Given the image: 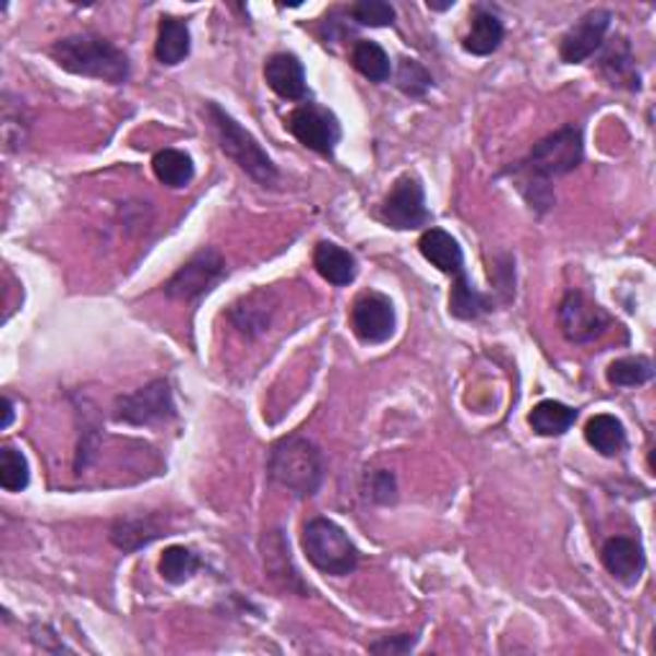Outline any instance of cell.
I'll use <instances>...</instances> for the list:
<instances>
[{
    "label": "cell",
    "mask_w": 656,
    "mask_h": 656,
    "mask_svg": "<svg viewBox=\"0 0 656 656\" xmlns=\"http://www.w3.org/2000/svg\"><path fill=\"white\" fill-rule=\"evenodd\" d=\"M49 55L70 75L93 77L110 85H123L131 77L127 51L98 34L64 36V39L51 44Z\"/></svg>",
    "instance_id": "cell-1"
},
{
    "label": "cell",
    "mask_w": 656,
    "mask_h": 656,
    "mask_svg": "<svg viewBox=\"0 0 656 656\" xmlns=\"http://www.w3.org/2000/svg\"><path fill=\"white\" fill-rule=\"evenodd\" d=\"M270 480L293 492L295 498H311L321 490L326 477V460L311 439L290 433L270 449L267 460Z\"/></svg>",
    "instance_id": "cell-2"
},
{
    "label": "cell",
    "mask_w": 656,
    "mask_h": 656,
    "mask_svg": "<svg viewBox=\"0 0 656 656\" xmlns=\"http://www.w3.org/2000/svg\"><path fill=\"white\" fill-rule=\"evenodd\" d=\"M582 159H585L582 131L577 127H564L534 144L528 157L518 162V167L511 172L521 177V188L539 186L544 193H551L549 180L574 172L582 165Z\"/></svg>",
    "instance_id": "cell-3"
},
{
    "label": "cell",
    "mask_w": 656,
    "mask_h": 656,
    "mask_svg": "<svg viewBox=\"0 0 656 656\" xmlns=\"http://www.w3.org/2000/svg\"><path fill=\"white\" fill-rule=\"evenodd\" d=\"M208 110V118L213 123V131H216L218 146L226 157H231L236 165H239L244 172L252 177L257 186L262 188H275L279 182V172L275 167V162L267 157V152L262 150L260 142L249 134V131L236 121L234 116H228L218 103H208L205 106Z\"/></svg>",
    "instance_id": "cell-4"
},
{
    "label": "cell",
    "mask_w": 656,
    "mask_h": 656,
    "mask_svg": "<svg viewBox=\"0 0 656 656\" xmlns=\"http://www.w3.org/2000/svg\"><path fill=\"white\" fill-rule=\"evenodd\" d=\"M303 551L315 570L329 577H346L359 566V549L349 534L329 518H311L303 526Z\"/></svg>",
    "instance_id": "cell-5"
},
{
    "label": "cell",
    "mask_w": 656,
    "mask_h": 656,
    "mask_svg": "<svg viewBox=\"0 0 656 656\" xmlns=\"http://www.w3.org/2000/svg\"><path fill=\"white\" fill-rule=\"evenodd\" d=\"M226 275V260L218 249L205 247L201 252L190 257L180 270L165 283V295L172 300H198L201 295L211 290L213 285L220 283Z\"/></svg>",
    "instance_id": "cell-6"
},
{
    "label": "cell",
    "mask_w": 656,
    "mask_h": 656,
    "mask_svg": "<svg viewBox=\"0 0 656 656\" xmlns=\"http://www.w3.org/2000/svg\"><path fill=\"white\" fill-rule=\"evenodd\" d=\"M175 401L172 390L167 380H154L150 385L139 387L136 393L121 395L116 401L114 418L118 424L129 426H152L175 418Z\"/></svg>",
    "instance_id": "cell-7"
},
{
    "label": "cell",
    "mask_w": 656,
    "mask_h": 656,
    "mask_svg": "<svg viewBox=\"0 0 656 656\" xmlns=\"http://www.w3.org/2000/svg\"><path fill=\"white\" fill-rule=\"evenodd\" d=\"M285 127L306 150L319 152L323 157H331L336 152V144L342 142L338 118L329 108L315 106V103H303V106L295 108L287 116Z\"/></svg>",
    "instance_id": "cell-8"
},
{
    "label": "cell",
    "mask_w": 656,
    "mask_h": 656,
    "mask_svg": "<svg viewBox=\"0 0 656 656\" xmlns=\"http://www.w3.org/2000/svg\"><path fill=\"white\" fill-rule=\"evenodd\" d=\"M380 218L395 231H413L431 224V211L426 205V193L416 175L397 177L393 190L382 203Z\"/></svg>",
    "instance_id": "cell-9"
},
{
    "label": "cell",
    "mask_w": 656,
    "mask_h": 656,
    "mask_svg": "<svg viewBox=\"0 0 656 656\" xmlns=\"http://www.w3.org/2000/svg\"><path fill=\"white\" fill-rule=\"evenodd\" d=\"M610 323H613V319L580 290L566 293L562 303H559V326H562V334L574 344L595 342V338L606 334Z\"/></svg>",
    "instance_id": "cell-10"
},
{
    "label": "cell",
    "mask_w": 656,
    "mask_h": 656,
    "mask_svg": "<svg viewBox=\"0 0 656 656\" xmlns=\"http://www.w3.org/2000/svg\"><path fill=\"white\" fill-rule=\"evenodd\" d=\"M351 331L362 344H385L395 334L393 300L382 293H365L351 306Z\"/></svg>",
    "instance_id": "cell-11"
},
{
    "label": "cell",
    "mask_w": 656,
    "mask_h": 656,
    "mask_svg": "<svg viewBox=\"0 0 656 656\" xmlns=\"http://www.w3.org/2000/svg\"><path fill=\"white\" fill-rule=\"evenodd\" d=\"M613 24V13L608 9L587 11L559 41V57L564 64H582L606 44V36Z\"/></svg>",
    "instance_id": "cell-12"
},
{
    "label": "cell",
    "mask_w": 656,
    "mask_h": 656,
    "mask_svg": "<svg viewBox=\"0 0 656 656\" xmlns=\"http://www.w3.org/2000/svg\"><path fill=\"white\" fill-rule=\"evenodd\" d=\"M600 559L603 566L610 572V577H616L629 587L636 585L646 566L644 547H641L639 539H631V536H613V539H608L600 549Z\"/></svg>",
    "instance_id": "cell-13"
},
{
    "label": "cell",
    "mask_w": 656,
    "mask_h": 656,
    "mask_svg": "<svg viewBox=\"0 0 656 656\" xmlns=\"http://www.w3.org/2000/svg\"><path fill=\"white\" fill-rule=\"evenodd\" d=\"M275 308V293L262 287V290H254L236 300V303L228 308V319H231L234 329H239L247 338H257L270 329Z\"/></svg>",
    "instance_id": "cell-14"
},
{
    "label": "cell",
    "mask_w": 656,
    "mask_h": 656,
    "mask_svg": "<svg viewBox=\"0 0 656 656\" xmlns=\"http://www.w3.org/2000/svg\"><path fill=\"white\" fill-rule=\"evenodd\" d=\"M264 80L285 100H306L308 83L306 68L290 51H277L264 62Z\"/></svg>",
    "instance_id": "cell-15"
},
{
    "label": "cell",
    "mask_w": 656,
    "mask_h": 656,
    "mask_svg": "<svg viewBox=\"0 0 656 656\" xmlns=\"http://www.w3.org/2000/svg\"><path fill=\"white\" fill-rule=\"evenodd\" d=\"M418 249L426 257V262H431L439 272H444L449 277H456L464 272V252L460 241L444 228H429L424 231Z\"/></svg>",
    "instance_id": "cell-16"
},
{
    "label": "cell",
    "mask_w": 656,
    "mask_h": 656,
    "mask_svg": "<svg viewBox=\"0 0 656 656\" xmlns=\"http://www.w3.org/2000/svg\"><path fill=\"white\" fill-rule=\"evenodd\" d=\"M313 267L319 270V275L326 283L336 287H346L357 279V260L351 252H346L344 247L334 244V241H319L313 249Z\"/></svg>",
    "instance_id": "cell-17"
},
{
    "label": "cell",
    "mask_w": 656,
    "mask_h": 656,
    "mask_svg": "<svg viewBox=\"0 0 656 656\" xmlns=\"http://www.w3.org/2000/svg\"><path fill=\"white\" fill-rule=\"evenodd\" d=\"M165 536V526L157 515H134V518H118L110 526V541L121 551H136L150 547Z\"/></svg>",
    "instance_id": "cell-18"
},
{
    "label": "cell",
    "mask_w": 656,
    "mask_h": 656,
    "mask_svg": "<svg viewBox=\"0 0 656 656\" xmlns=\"http://www.w3.org/2000/svg\"><path fill=\"white\" fill-rule=\"evenodd\" d=\"M505 39V26L492 11L477 9L475 16H472V26L469 34L464 36L462 47L464 51L475 57H490L492 51L500 49V44Z\"/></svg>",
    "instance_id": "cell-19"
},
{
    "label": "cell",
    "mask_w": 656,
    "mask_h": 656,
    "mask_svg": "<svg viewBox=\"0 0 656 656\" xmlns=\"http://www.w3.org/2000/svg\"><path fill=\"white\" fill-rule=\"evenodd\" d=\"M154 55L162 64L175 68V64L186 62L190 55V26L188 21L175 16H162L157 32V47Z\"/></svg>",
    "instance_id": "cell-20"
},
{
    "label": "cell",
    "mask_w": 656,
    "mask_h": 656,
    "mask_svg": "<svg viewBox=\"0 0 656 656\" xmlns=\"http://www.w3.org/2000/svg\"><path fill=\"white\" fill-rule=\"evenodd\" d=\"M577 421V408L559 401H541L528 413V426L539 437H564Z\"/></svg>",
    "instance_id": "cell-21"
},
{
    "label": "cell",
    "mask_w": 656,
    "mask_h": 656,
    "mask_svg": "<svg viewBox=\"0 0 656 656\" xmlns=\"http://www.w3.org/2000/svg\"><path fill=\"white\" fill-rule=\"evenodd\" d=\"M492 311V300L469 283L467 272L456 275V283L449 293V313L460 321H477Z\"/></svg>",
    "instance_id": "cell-22"
},
{
    "label": "cell",
    "mask_w": 656,
    "mask_h": 656,
    "mask_svg": "<svg viewBox=\"0 0 656 656\" xmlns=\"http://www.w3.org/2000/svg\"><path fill=\"white\" fill-rule=\"evenodd\" d=\"M152 169H154V177H157L162 186H167L172 190L188 188L195 177L193 157H190L188 152H180V150H162L154 154Z\"/></svg>",
    "instance_id": "cell-23"
},
{
    "label": "cell",
    "mask_w": 656,
    "mask_h": 656,
    "mask_svg": "<svg viewBox=\"0 0 656 656\" xmlns=\"http://www.w3.org/2000/svg\"><path fill=\"white\" fill-rule=\"evenodd\" d=\"M585 439L603 456H616L625 449V429L610 413H598L585 426Z\"/></svg>",
    "instance_id": "cell-24"
},
{
    "label": "cell",
    "mask_w": 656,
    "mask_h": 656,
    "mask_svg": "<svg viewBox=\"0 0 656 656\" xmlns=\"http://www.w3.org/2000/svg\"><path fill=\"white\" fill-rule=\"evenodd\" d=\"M600 70L613 87H629V91H639L641 87V80L636 72V59H633L631 47L625 44V39H618L616 47L610 49L606 57H603Z\"/></svg>",
    "instance_id": "cell-25"
},
{
    "label": "cell",
    "mask_w": 656,
    "mask_h": 656,
    "mask_svg": "<svg viewBox=\"0 0 656 656\" xmlns=\"http://www.w3.org/2000/svg\"><path fill=\"white\" fill-rule=\"evenodd\" d=\"M351 64L359 75H365L370 83H387L393 75V64H390L387 51L378 41L359 39L351 49Z\"/></svg>",
    "instance_id": "cell-26"
},
{
    "label": "cell",
    "mask_w": 656,
    "mask_h": 656,
    "mask_svg": "<svg viewBox=\"0 0 656 656\" xmlns=\"http://www.w3.org/2000/svg\"><path fill=\"white\" fill-rule=\"evenodd\" d=\"M201 570V557L188 547H169L159 559V574L169 585H186Z\"/></svg>",
    "instance_id": "cell-27"
},
{
    "label": "cell",
    "mask_w": 656,
    "mask_h": 656,
    "mask_svg": "<svg viewBox=\"0 0 656 656\" xmlns=\"http://www.w3.org/2000/svg\"><path fill=\"white\" fill-rule=\"evenodd\" d=\"M654 380V365L648 357H623L608 367V382L616 387H641Z\"/></svg>",
    "instance_id": "cell-28"
},
{
    "label": "cell",
    "mask_w": 656,
    "mask_h": 656,
    "mask_svg": "<svg viewBox=\"0 0 656 656\" xmlns=\"http://www.w3.org/2000/svg\"><path fill=\"white\" fill-rule=\"evenodd\" d=\"M32 482V469L24 452L13 446L0 449V485L5 492H21Z\"/></svg>",
    "instance_id": "cell-29"
},
{
    "label": "cell",
    "mask_w": 656,
    "mask_h": 656,
    "mask_svg": "<svg viewBox=\"0 0 656 656\" xmlns=\"http://www.w3.org/2000/svg\"><path fill=\"white\" fill-rule=\"evenodd\" d=\"M395 85L401 87V93L408 95V98H424V95L431 91L433 77H431V72L426 70L421 62H418V59L403 57L401 62H397Z\"/></svg>",
    "instance_id": "cell-30"
},
{
    "label": "cell",
    "mask_w": 656,
    "mask_h": 656,
    "mask_svg": "<svg viewBox=\"0 0 656 656\" xmlns=\"http://www.w3.org/2000/svg\"><path fill=\"white\" fill-rule=\"evenodd\" d=\"M349 16L354 19V24L370 28H385L395 24V9L385 0H359L349 9Z\"/></svg>",
    "instance_id": "cell-31"
},
{
    "label": "cell",
    "mask_w": 656,
    "mask_h": 656,
    "mask_svg": "<svg viewBox=\"0 0 656 656\" xmlns=\"http://www.w3.org/2000/svg\"><path fill=\"white\" fill-rule=\"evenodd\" d=\"M370 498L380 505H390L397 500V480L393 472L378 469L370 477Z\"/></svg>",
    "instance_id": "cell-32"
},
{
    "label": "cell",
    "mask_w": 656,
    "mask_h": 656,
    "mask_svg": "<svg viewBox=\"0 0 656 656\" xmlns=\"http://www.w3.org/2000/svg\"><path fill=\"white\" fill-rule=\"evenodd\" d=\"M416 644H418L416 633H401V636H390V639L374 641V644H370V652L382 654V656H401V654L413 652Z\"/></svg>",
    "instance_id": "cell-33"
},
{
    "label": "cell",
    "mask_w": 656,
    "mask_h": 656,
    "mask_svg": "<svg viewBox=\"0 0 656 656\" xmlns=\"http://www.w3.org/2000/svg\"><path fill=\"white\" fill-rule=\"evenodd\" d=\"M13 421V403L11 397H3V424H0V429H9Z\"/></svg>",
    "instance_id": "cell-34"
},
{
    "label": "cell",
    "mask_w": 656,
    "mask_h": 656,
    "mask_svg": "<svg viewBox=\"0 0 656 656\" xmlns=\"http://www.w3.org/2000/svg\"><path fill=\"white\" fill-rule=\"evenodd\" d=\"M429 9L431 11H449V9H454V0H446V3H433V0H429Z\"/></svg>",
    "instance_id": "cell-35"
}]
</instances>
